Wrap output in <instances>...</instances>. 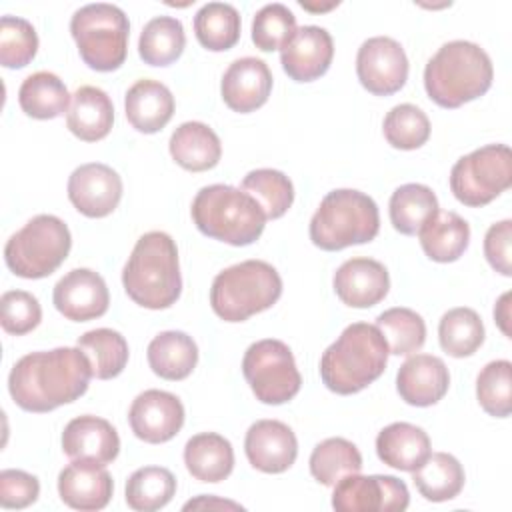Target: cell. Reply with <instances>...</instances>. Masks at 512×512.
<instances>
[{"label": "cell", "mask_w": 512, "mask_h": 512, "mask_svg": "<svg viewBox=\"0 0 512 512\" xmlns=\"http://www.w3.org/2000/svg\"><path fill=\"white\" fill-rule=\"evenodd\" d=\"M92 366L76 346H60L22 356L10 370L8 390L26 412H50L78 400L90 384Z\"/></svg>", "instance_id": "cell-1"}, {"label": "cell", "mask_w": 512, "mask_h": 512, "mask_svg": "<svg viewBox=\"0 0 512 512\" xmlns=\"http://www.w3.org/2000/svg\"><path fill=\"white\" fill-rule=\"evenodd\" d=\"M126 294L142 308H170L182 292L178 248L170 234L152 230L140 236L122 270Z\"/></svg>", "instance_id": "cell-2"}, {"label": "cell", "mask_w": 512, "mask_h": 512, "mask_svg": "<svg viewBox=\"0 0 512 512\" xmlns=\"http://www.w3.org/2000/svg\"><path fill=\"white\" fill-rule=\"evenodd\" d=\"M388 354V344L374 324L354 322L324 350L320 378L330 392L356 394L382 376Z\"/></svg>", "instance_id": "cell-3"}, {"label": "cell", "mask_w": 512, "mask_h": 512, "mask_svg": "<svg viewBox=\"0 0 512 512\" xmlns=\"http://www.w3.org/2000/svg\"><path fill=\"white\" fill-rule=\"evenodd\" d=\"M492 78L490 56L468 40L442 44L424 68L426 94L442 108H458L480 98L492 86Z\"/></svg>", "instance_id": "cell-4"}, {"label": "cell", "mask_w": 512, "mask_h": 512, "mask_svg": "<svg viewBox=\"0 0 512 512\" xmlns=\"http://www.w3.org/2000/svg\"><path fill=\"white\" fill-rule=\"evenodd\" d=\"M190 212L196 228L204 236L230 246L256 242L266 226L260 204L244 190L228 184L200 188L192 200Z\"/></svg>", "instance_id": "cell-5"}, {"label": "cell", "mask_w": 512, "mask_h": 512, "mask_svg": "<svg viewBox=\"0 0 512 512\" xmlns=\"http://www.w3.org/2000/svg\"><path fill=\"white\" fill-rule=\"evenodd\" d=\"M380 230L376 202L352 188L328 192L310 220V240L314 246L336 252L354 244H366Z\"/></svg>", "instance_id": "cell-6"}, {"label": "cell", "mask_w": 512, "mask_h": 512, "mask_svg": "<svg viewBox=\"0 0 512 512\" xmlns=\"http://www.w3.org/2000/svg\"><path fill=\"white\" fill-rule=\"evenodd\" d=\"M282 294L278 270L264 260H244L216 274L210 306L224 322H244L268 310Z\"/></svg>", "instance_id": "cell-7"}, {"label": "cell", "mask_w": 512, "mask_h": 512, "mask_svg": "<svg viewBox=\"0 0 512 512\" xmlns=\"http://www.w3.org/2000/svg\"><path fill=\"white\" fill-rule=\"evenodd\" d=\"M70 34L88 68L112 72L124 64L130 22L122 8L106 2L86 4L72 14Z\"/></svg>", "instance_id": "cell-8"}, {"label": "cell", "mask_w": 512, "mask_h": 512, "mask_svg": "<svg viewBox=\"0 0 512 512\" xmlns=\"http://www.w3.org/2000/svg\"><path fill=\"white\" fill-rule=\"evenodd\" d=\"M70 246L68 226L58 216L38 214L8 238L4 260L16 276L38 280L50 276L66 260Z\"/></svg>", "instance_id": "cell-9"}, {"label": "cell", "mask_w": 512, "mask_h": 512, "mask_svg": "<svg viewBox=\"0 0 512 512\" xmlns=\"http://www.w3.org/2000/svg\"><path fill=\"white\" fill-rule=\"evenodd\" d=\"M512 184V152L506 144H486L462 158L450 170V190L466 206L480 208Z\"/></svg>", "instance_id": "cell-10"}, {"label": "cell", "mask_w": 512, "mask_h": 512, "mask_svg": "<svg viewBox=\"0 0 512 512\" xmlns=\"http://www.w3.org/2000/svg\"><path fill=\"white\" fill-rule=\"evenodd\" d=\"M242 374L256 400L262 404H284L292 400L302 386L292 350L274 338L258 340L248 346L242 358Z\"/></svg>", "instance_id": "cell-11"}, {"label": "cell", "mask_w": 512, "mask_h": 512, "mask_svg": "<svg viewBox=\"0 0 512 512\" xmlns=\"http://www.w3.org/2000/svg\"><path fill=\"white\" fill-rule=\"evenodd\" d=\"M410 504L408 488L388 474H348L334 484L332 506L338 512H402Z\"/></svg>", "instance_id": "cell-12"}, {"label": "cell", "mask_w": 512, "mask_h": 512, "mask_svg": "<svg viewBox=\"0 0 512 512\" xmlns=\"http://www.w3.org/2000/svg\"><path fill=\"white\" fill-rule=\"evenodd\" d=\"M356 74L370 94L390 96L408 80L406 52L400 42L390 36L368 38L358 48Z\"/></svg>", "instance_id": "cell-13"}, {"label": "cell", "mask_w": 512, "mask_h": 512, "mask_svg": "<svg viewBox=\"0 0 512 512\" xmlns=\"http://www.w3.org/2000/svg\"><path fill=\"white\" fill-rule=\"evenodd\" d=\"M68 198L80 214L88 218H104L120 204L122 178L108 164H82L68 178Z\"/></svg>", "instance_id": "cell-14"}, {"label": "cell", "mask_w": 512, "mask_h": 512, "mask_svg": "<svg viewBox=\"0 0 512 512\" xmlns=\"http://www.w3.org/2000/svg\"><path fill=\"white\" fill-rule=\"evenodd\" d=\"M128 422L136 438L148 444L172 440L184 424V406L180 398L166 390H144L132 400Z\"/></svg>", "instance_id": "cell-15"}, {"label": "cell", "mask_w": 512, "mask_h": 512, "mask_svg": "<svg viewBox=\"0 0 512 512\" xmlns=\"http://www.w3.org/2000/svg\"><path fill=\"white\" fill-rule=\"evenodd\" d=\"M52 302L66 320L88 322L106 314L110 294L98 272L90 268H74L56 282Z\"/></svg>", "instance_id": "cell-16"}, {"label": "cell", "mask_w": 512, "mask_h": 512, "mask_svg": "<svg viewBox=\"0 0 512 512\" xmlns=\"http://www.w3.org/2000/svg\"><path fill=\"white\" fill-rule=\"evenodd\" d=\"M334 42L326 28L300 26L292 38L280 48L284 72L294 82H312L326 74L332 64Z\"/></svg>", "instance_id": "cell-17"}, {"label": "cell", "mask_w": 512, "mask_h": 512, "mask_svg": "<svg viewBox=\"0 0 512 512\" xmlns=\"http://www.w3.org/2000/svg\"><path fill=\"white\" fill-rule=\"evenodd\" d=\"M244 452L256 470L280 474L294 464L298 440L288 424L280 420H258L246 432Z\"/></svg>", "instance_id": "cell-18"}, {"label": "cell", "mask_w": 512, "mask_h": 512, "mask_svg": "<svg viewBox=\"0 0 512 512\" xmlns=\"http://www.w3.org/2000/svg\"><path fill=\"white\" fill-rule=\"evenodd\" d=\"M62 450L70 460L106 466L116 460L120 452V438L116 428L108 420L84 414L72 418L64 426Z\"/></svg>", "instance_id": "cell-19"}, {"label": "cell", "mask_w": 512, "mask_h": 512, "mask_svg": "<svg viewBox=\"0 0 512 512\" xmlns=\"http://www.w3.org/2000/svg\"><path fill=\"white\" fill-rule=\"evenodd\" d=\"M224 104L240 114L264 106L272 92V72L268 64L254 56L234 60L220 82Z\"/></svg>", "instance_id": "cell-20"}, {"label": "cell", "mask_w": 512, "mask_h": 512, "mask_svg": "<svg viewBox=\"0 0 512 512\" xmlns=\"http://www.w3.org/2000/svg\"><path fill=\"white\" fill-rule=\"evenodd\" d=\"M336 296L352 308H370L386 298L390 276L374 258H350L334 272Z\"/></svg>", "instance_id": "cell-21"}, {"label": "cell", "mask_w": 512, "mask_h": 512, "mask_svg": "<svg viewBox=\"0 0 512 512\" xmlns=\"http://www.w3.org/2000/svg\"><path fill=\"white\" fill-rule=\"evenodd\" d=\"M450 386V372L442 358L432 354L410 356L396 374V390L410 406H432L444 398Z\"/></svg>", "instance_id": "cell-22"}, {"label": "cell", "mask_w": 512, "mask_h": 512, "mask_svg": "<svg viewBox=\"0 0 512 512\" xmlns=\"http://www.w3.org/2000/svg\"><path fill=\"white\" fill-rule=\"evenodd\" d=\"M114 492L110 472L94 462L72 460L58 474L60 500L74 510H102Z\"/></svg>", "instance_id": "cell-23"}, {"label": "cell", "mask_w": 512, "mask_h": 512, "mask_svg": "<svg viewBox=\"0 0 512 512\" xmlns=\"http://www.w3.org/2000/svg\"><path fill=\"white\" fill-rule=\"evenodd\" d=\"M126 118L138 132L154 134L162 130L174 114V96L166 84L142 78L124 96Z\"/></svg>", "instance_id": "cell-24"}, {"label": "cell", "mask_w": 512, "mask_h": 512, "mask_svg": "<svg viewBox=\"0 0 512 512\" xmlns=\"http://www.w3.org/2000/svg\"><path fill=\"white\" fill-rule=\"evenodd\" d=\"M430 452L428 434L410 422H392L376 436L378 458L396 470L414 472L424 464Z\"/></svg>", "instance_id": "cell-25"}, {"label": "cell", "mask_w": 512, "mask_h": 512, "mask_svg": "<svg viewBox=\"0 0 512 512\" xmlns=\"http://www.w3.org/2000/svg\"><path fill=\"white\" fill-rule=\"evenodd\" d=\"M114 124V106L110 96L98 86H80L66 112L68 130L84 140L98 142L108 136Z\"/></svg>", "instance_id": "cell-26"}, {"label": "cell", "mask_w": 512, "mask_h": 512, "mask_svg": "<svg viewBox=\"0 0 512 512\" xmlns=\"http://www.w3.org/2000/svg\"><path fill=\"white\" fill-rule=\"evenodd\" d=\"M170 156L178 166L190 172H204L214 168L222 156L218 134L204 122L180 124L168 142Z\"/></svg>", "instance_id": "cell-27"}, {"label": "cell", "mask_w": 512, "mask_h": 512, "mask_svg": "<svg viewBox=\"0 0 512 512\" xmlns=\"http://www.w3.org/2000/svg\"><path fill=\"white\" fill-rule=\"evenodd\" d=\"M424 254L434 262L458 260L470 242L468 222L452 210H436V214L418 232Z\"/></svg>", "instance_id": "cell-28"}, {"label": "cell", "mask_w": 512, "mask_h": 512, "mask_svg": "<svg viewBox=\"0 0 512 512\" xmlns=\"http://www.w3.org/2000/svg\"><path fill=\"white\" fill-rule=\"evenodd\" d=\"M184 464L200 482H222L234 468L232 444L216 432H200L186 442Z\"/></svg>", "instance_id": "cell-29"}, {"label": "cell", "mask_w": 512, "mask_h": 512, "mask_svg": "<svg viewBox=\"0 0 512 512\" xmlns=\"http://www.w3.org/2000/svg\"><path fill=\"white\" fill-rule=\"evenodd\" d=\"M152 372L164 380H184L198 362L196 342L180 330H166L154 336L146 350Z\"/></svg>", "instance_id": "cell-30"}, {"label": "cell", "mask_w": 512, "mask_h": 512, "mask_svg": "<svg viewBox=\"0 0 512 512\" xmlns=\"http://www.w3.org/2000/svg\"><path fill=\"white\" fill-rule=\"evenodd\" d=\"M72 96L64 82L48 70H40L24 78L18 90V104L24 114L36 120H52L68 112Z\"/></svg>", "instance_id": "cell-31"}, {"label": "cell", "mask_w": 512, "mask_h": 512, "mask_svg": "<svg viewBox=\"0 0 512 512\" xmlns=\"http://www.w3.org/2000/svg\"><path fill=\"white\" fill-rule=\"evenodd\" d=\"M418 492L430 502H446L464 488V468L452 454L430 452L420 468L412 472Z\"/></svg>", "instance_id": "cell-32"}, {"label": "cell", "mask_w": 512, "mask_h": 512, "mask_svg": "<svg viewBox=\"0 0 512 512\" xmlns=\"http://www.w3.org/2000/svg\"><path fill=\"white\" fill-rule=\"evenodd\" d=\"M438 198L432 188L424 184H402L390 196L388 212L394 230L406 236H414L436 214Z\"/></svg>", "instance_id": "cell-33"}, {"label": "cell", "mask_w": 512, "mask_h": 512, "mask_svg": "<svg viewBox=\"0 0 512 512\" xmlns=\"http://www.w3.org/2000/svg\"><path fill=\"white\" fill-rule=\"evenodd\" d=\"M186 46L184 26L174 16H156L140 32L138 54L150 66H170Z\"/></svg>", "instance_id": "cell-34"}, {"label": "cell", "mask_w": 512, "mask_h": 512, "mask_svg": "<svg viewBox=\"0 0 512 512\" xmlns=\"http://www.w3.org/2000/svg\"><path fill=\"white\" fill-rule=\"evenodd\" d=\"M76 346L86 354L92 376L98 380L116 378L128 364V342L112 328H96L82 334Z\"/></svg>", "instance_id": "cell-35"}, {"label": "cell", "mask_w": 512, "mask_h": 512, "mask_svg": "<svg viewBox=\"0 0 512 512\" xmlns=\"http://www.w3.org/2000/svg\"><path fill=\"white\" fill-rule=\"evenodd\" d=\"M194 34L206 50H230L240 38V14L232 4L208 2L194 14Z\"/></svg>", "instance_id": "cell-36"}, {"label": "cell", "mask_w": 512, "mask_h": 512, "mask_svg": "<svg viewBox=\"0 0 512 512\" xmlns=\"http://www.w3.org/2000/svg\"><path fill=\"white\" fill-rule=\"evenodd\" d=\"M310 474L324 486H334L340 478L362 470V454L346 438H326L310 454Z\"/></svg>", "instance_id": "cell-37"}, {"label": "cell", "mask_w": 512, "mask_h": 512, "mask_svg": "<svg viewBox=\"0 0 512 512\" xmlns=\"http://www.w3.org/2000/svg\"><path fill=\"white\" fill-rule=\"evenodd\" d=\"M176 494V478L168 468L144 466L126 480V504L138 512L164 508Z\"/></svg>", "instance_id": "cell-38"}, {"label": "cell", "mask_w": 512, "mask_h": 512, "mask_svg": "<svg viewBox=\"0 0 512 512\" xmlns=\"http://www.w3.org/2000/svg\"><path fill=\"white\" fill-rule=\"evenodd\" d=\"M438 340L442 350L454 358L472 356L484 342V324L478 312L466 306L448 310L440 318Z\"/></svg>", "instance_id": "cell-39"}, {"label": "cell", "mask_w": 512, "mask_h": 512, "mask_svg": "<svg viewBox=\"0 0 512 512\" xmlns=\"http://www.w3.org/2000/svg\"><path fill=\"white\" fill-rule=\"evenodd\" d=\"M240 190L250 194L260 204L266 220L284 216L294 202V186L290 178L274 168H258L248 172Z\"/></svg>", "instance_id": "cell-40"}, {"label": "cell", "mask_w": 512, "mask_h": 512, "mask_svg": "<svg viewBox=\"0 0 512 512\" xmlns=\"http://www.w3.org/2000/svg\"><path fill=\"white\" fill-rule=\"evenodd\" d=\"M376 328L388 344V352L394 356H408L418 352L426 342L424 318L410 308H388L376 318Z\"/></svg>", "instance_id": "cell-41"}, {"label": "cell", "mask_w": 512, "mask_h": 512, "mask_svg": "<svg viewBox=\"0 0 512 512\" xmlns=\"http://www.w3.org/2000/svg\"><path fill=\"white\" fill-rule=\"evenodd\" d=\"M476 398L482 410L494 418L512 412V364L508 360L488 362L476 378Z\"/></svg>", "instance_id": "cell-42"}, {"label": "cell", "mask_w": 512, "mask_h": 512, "mask_svg": "<svg viewBox=\"0 0 512 512\" xmlns=\"http://www.w3.org/2000/svg\"><path fill=\"white\" fill-rule=\"evenodd\" d=\"M384 138L398 150H416L430 138V120L422 108L414 104L394 106L382 124Z\"/></svg>", "instance_id": "cell-43"}, {"label": "cell", "mask_w": 512, "mask_h": 512, "mask_svg": "<svg viewBox=\"0 0 512 512\" xmlns=\"http://www.w3.org/2000/svg\"><path fill=\"white\" fill-rule=\"evenodd\" d=\"M38 52V34L34 26L20 16H2L0 20V64L4 68H24Z\"/></svg>", "instance_id": "cell-44"}, {"label": "cell", "mask_w": 512, "mask_h": 512, "mask_svg": "<svg viewBox=\"0 0 512 512\" xmlns=\"http://www.w3.org/2000/svg\"><path fill=\"white\" fill-rule=\"evenodd\" d=\"M296 32V16L280 2L262 6L252 20V42L262 52L280 50Z\"/></svg>", "instance_id": "cell-45"}, {"label": "cell", "mask_w": 512, "mask_h": 512, "mask_svg": "<svg viewBox=\"0 0 512 512\" xmlns=\"http://www.w3.org/2000/svg\"><path fill=\"white\" fill-rule=\"evenodd\" d=\"M42 320V308L36 296L26 290H8L0 298V324L4 332L24 336Z\"/></svg>", "instance_id": "cell-46"}, {"label": "cell", "mask_w": 512, "mask_h": 512, "mask_svg": "<svg viewBox=\"0 0 512 512\" xmlns=\"http://www.w3.org/2000/svg\"><path fill=\"white\" fill-rule=\"evenodd\" d=\"M40 482L36 476L24 470H2L0 472V504L2 508H26L38 500Z\"/></svg>", "instance_id": "cell-47"}, {"label": "cell", "mask_w": 512, "mask_h": 512, "mask_svg": "<svg viewBox=\"0 0 512 512\" xmlns=\"http://www.w3.org/2000/svg\"><path fill=\"white\" fill-rule=\"evenodd\" d=\"M510 246H512V220H502L492 224L484 236V256L488 264L502 276L512 274Z\"/></svg>", "instance_id": "cell-48"}, {"label": "cell", "mask_w": 512, "mask_h": 512, "mask_svg": "<svg viewBox=\"0 0 512 512\" xmlns=\"http://www.w3.org/2000/svg\"><path fill=\"white\" fill-rule=\"evenodd\" d=\"M190 508H234V510H240L242 506L236 504V502H228V500H220L216 496H198L196 500H190L184 504V510H190Z\"/></svg>", "instance_id": "cell-49"}, {"label": "cell", "mask_w": 512, "mask_h": 512, "mask_svg": "<svg viewBox=\"0 0 512 512\" xmlns=\"http://www.w3.org/2000/svg\"><path fill=\"white\" fill-rule=\"evenodd\" d=\"M508 300H510V292L502 294L500 300H498V304L494 306V320L498 322L500 330H502L506 336H510V328H508V320H510V314H508Z\"/></svg>", "instance_id": "cell-50"}, {"label": "cell", "mask_w": 512, "mask_h": 512, "mask_svg": "<svg viewBox=\"0 0 512 512\" xmlns=\"http://www.w3.org/2000/svg\"><path fill=\"white\" fill-rule=\"evenodd\" d=\"M300 6L304 8V10H312V12H324V10H330V8H334V6H338V2H330V4H326V6H314V4H308V2H300Z\"/></svg>", "instance_id": "cell-51"}]
</instances>
